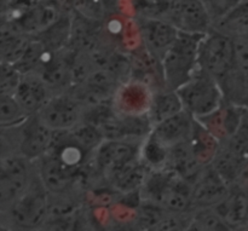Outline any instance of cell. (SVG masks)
<instances>
[{
  "label": "cell",
  "instance_id": "obj_4",
  "mask_svg": "<svg viewBox=\"0 0 248 231\" xmlns=\"http://www.w3.org/2000/svg\"><path fill=\"white\" fill-rule=\"evenodd\" d=\"M205 34L179 31L173 45L161 60L166 89L177 90L186 84L199 68V52Z\"/></svg>",
  "mask_w": 248,
  "mask_h": 231
},
{
  "label": "cell",
  "instance_id": "obj_14",
  "mask_svg": "<svg viewBox=\"0 0 248 231\" xmlns=\"http://www.w3.org/2000/svg\"><path fill=\"white\" fill-rule=\"evenodd\" d=\"M45 80L39 73L29 72L22 75L15 97L29 114H36L53 96Z\"/></svg>",
  "mask_w": 248,
  "mask_h": 231
},
{
  "label": "cell",
  "instance_id": "obj_13",
  "mask_svg": "<svg viewBox=\"0 0 248 231\" xmlns=\"http://www.w3.org/2000/svg\"><path fill=\"white\" fill-rule=\"evenodd\" d=\"M194 125L195 118L186 110H182L181 113L153 126L150 135L165 147L172 149L176 145L188 142L193 133Z\"/></svg>",
  "mask_w": 248,
  "mask_h": 231
},
{
  "label": "cell",
  "instance_id": "obj_11",
  "mask_svg": "<svg viewBox=\"0 0 248 231\" xmlns=\"http://www.w3.org/2000/svg\"><path fill=\"white\" fill-rule=\"evenodd\" d=\"M247 111L246 107L237 106L225 99L212 113L195 119L223 144L236 132Z\"/></svg>",
  "mask_w": 248,
  "mask_h": 231
},
{
  "label": "cell",
  "instance_id": "obj_6",
  "mask_svg": "<svg viewBox=\"0 0 248 231\" xmlns=\"http://www.w3.org/2000/svg\"><path fill=\"white\" fill-rule=\"evenodd\" d=\"M35 165L21 154L1 156L0 162V211L21 198L35 176Z\"/></svg>",
  "mask_w": 248,
  "mask_h": 231
},
{
  "label": "cell",
  "instance_id": "obj_22",
  "mask_svg": "<svg viewBox=\"0 0 248 231\" xmlns=\"http://www.w3.org/2000/svg\"><path fill=\"white\" fill-rule=\"evenodd\" d=\"M213 28L232 38H244L248 40V0H241L225 16L216 22Z\"/></svg>",
  "mask_w": 248,
  "mask_h": 231
},
{
  "label": "cell",
  "instance_id": "obj_21",
  "mask_svg": "<svg viewBox=\"0 0 248 231\" xmlns=\"http://www.w3.org/2000/svg\"><path fill=\"white\" fill-rule=\"evenodd\" d=\"M182 110H184V108L177 91L162 89L154 92L148 116H149L153 126H155L156 123L181 113Z\"/></svg>",
  "mask_w": 248,
  "mask_h": 231
},
{
  "label": "cell",
  "instance_id": "obj_18",
  "mask_svg": "<svg viewBox=\"0 0 248 231\" xmlns=\"http://www.w3.org/2000/svg\"><path fill=\"white\" fill-rule=\"evenodd\" d=\"M150 171L152 169L140 157L115 172L109 178L108 185L120 196L137 193L143 186Z\"/></svg>",
  "mask_w": 248,
  "mask_h": 231
},
{
  "label": "cell",
  "instance_id": "obj_24",
  "mask_svg": "<svg viewBox=\"0 0 248 231\" xmlns=\"http://www.w3.org/2000/svg\"><path fill=\"white\" fill-rule=\"evenodd\" d=\"M170 152L171 149L165 147L152 135H149L143 140L142 147H140V159L153 171L164 169H167Z\"/></svg>",
  "mask_w": 248,
  "mask_h": 231
},
{
  "label": "cell",
  "instance_id": "obj_12",
  "mask_svg": "<svg viewBox=\"0 0 248 231\" xmlns=\"http://www.w3.org/2000/svg\"><path fill=\"white\" fill-rule=\"evenodd\" d=\"M230 190L232 185L212 165L203 167L193 183V207H216L225 200Z\"/></svg>",
  "mask_w": 248,
  "mask_h": 231
},
{
  "label": "cell",
  "instance_id": "obj_19",
  "mask_svg": "<svg viewBox=\"0 0 248 231\" xmlns=\"http://www.w3.org/2000/svg\"><path fill=\"white\" fill-rule=\"evenodd\" d=\"M167 169L174 171L190 183H194L203 169V166H201L200 162L196 160L188 140L172 148L170 152Z\"/></svg>",
  "mask_w": 248,
  "mask_h": 231
},
{
  "label": "cell",
  "instance_id": "obj_1",
  "mask_svg": "<svg viewBox=\"0 0 248 231\" xmlns=\"http://www.w3.org/2000/svg\"><path fill=\"white\" fill-rule=\"evenodd\" d=\"M48 212L50 193L36 171L26 193L10 207L1 211V228L7 230L41 229L47 219Z\"/></svg>",
  "mask_w": 248,
  "mask_h": 231
},
{
  "label": "cell",
  "instance_id": "obj_26",
  "mask_svg": "<svg viewBox=\"0 0 248 231\" xmlns=\"http://www.w3.org/2000/svg\"><path fill=\"white\" fill-rule=\"evenodd\" d=\"M70 132L75 140L90 153H93L104 140L99 128L86 120L80 121L75 127L70 130Z\"/></svg>",
  "mask_w": 248,
  "mask_h": 231
},
{
  "label": "cell",
  "instance_id": "obj_23",
  "mask_svg": "<svg viewBox=\"0 0 248 231\" xmlns=\"http://www.w3.org/2000/svg\"><path fill=\"white\" fill-rule=\"evenodd\" d=\"M190 216L191 219L189 230H230L216 207H193L190 210Z\"/></svg>",
  "mask_w": 248,
  "mask_h": 231
},
{
  "label": "cell",
  "instance_id": "obj_5",
  "mask_svg": "<svg viewBox=\"0 0 248 231\" xmlns=\"http://www.w3.org/2000/svg\"><path fill=\"white\" fill-rule=\"evenodd\" d=\"M177 93L184 110L196 119L212 113L225 101L219 81L200 67L186 84L177 90Z\"/></svg>",
  "mask_w": 248,
  "mask_h": 231
},
{
  "label": "cell",
  "instance_id": "obj_29",
  "mask_svg": "<svg viewBox=\"0 0 248 231\" xmlns=\"http://www.w3.org/2000/svg\"><path fill=\"white\" fill-rule=\"evenodd\" d=\"M241 0H203L207 11L213 21V26L223 16L228 14L232 7L236 6Z\"/></svg>",
  "mask_w": 248,
  "mask_h": 231
},
{
  "label": "cell",
  "instance_id": "obj_2",
  "mask_svg": "<svg viewBox=\"0 0 248 231\" xmlns=\"http://www.w3.org/2000/svg\"><path fill=\"white\" fill-rule=\"evenodd\" d=\"M142 200L172 212L186 213L193 208V183L170 169L150 171L140 188Z\"/></svg>",
  "mask_w": 248,
  "mask_h": 231
},
{
  "label": "cell",
  "instance_id": "obj_10",
  "mask_svg": "<svg viewBox=\"0 0 248 231\" xmlns=\"http://www.w3.org/2000/svg\"><path fill=\"white\" fill-rule=\"evenodd\" d=\"M153 96L154 91L148 85L128 79L116 89L113 108L121 115H145L150 109Z\"/></svg>",
  "mask_w": 248,
  "mask_h": 231
},
{
  "label": "cell",
  "instance_id": "obj_3",
  "mask_svg": "<svg viewBox=\"0 0 248 231\" xmlns=\"http://www.w3.org/2000/svg\"><path fill=\"white\" fill-rule=\"evenodd\" d=\"M53 131L45 125L38 114H31L22 123L1 127V156L21 154L31 161H36L48 152Z\"/></svg>",
  "mask_w": 248,
  "mask_h": 231
},
{
  "label": "cell",
  "instance_id": "obj_20",
  "mask_svg": "<svg viewBox=\"0 0 248 231\" xmlns=\"http://www.w3.org/2000/svg\"><path fill=\"white\" fill-rule=\"evenodd\" d=\"M189 144H190L196 160L203 167L213 164L220 149L219 140L212 133L208 132L196 119L193 133L189 138Z\"/></svg>",
  "mask_w": 248,
  "mask_h": 231
},
{
  "label": "cell",
  "instance_id": "obj_7",
  "mask_svg": "<svg viewBox=\"0 0 248 231\" xmlns=\"http://www.w3.org/2000/svg\"><path fill=\"white\" fill-rule=\"evenodd\" d=\"M234 65V39L212 28L205 34L199 52V67L222 81Z\"/></svg>",
  "mask_w": 248,
  "mask_h": 231
},
{
  "label": "cell",
  "instance_id": "obj_17",
  "mask_svg": "<svg viewBox=\"0 0 248 231\" xmlns=\"http://www.w3.org/2000/svg\"><path fill=\"white\" fill-rule=\"evenodd\" d=\"M31 36L24 33L21 27L15 22H1L0 29V57L1 62L15 63L18 62L26 52Z\"/></svg>",
  "mask_w": 248,
  "mask_h": 231
},
{
  "label": "cell",
  "instance_id": "obj_15",
  "mask_svg": "<svg viewBox=\"0 0 248 231\" xmlns=\"http://www.w3.org/2000/svg\"><path fill=\"white\" fill-rule=\"evenodd\" d=\"M172 23L179 31L206 34L213 28V21L203 0H182Z\"/></svg>",
  "mask_w": 248,
  "mask_h": 231
},
{
  "label": "cell",
  "instance_id": "obj_27",
  "mask_svg": "<svg viewBox=\"0 0 248 231\" xmlns=\"http://www.w3.org/2000/svg\"><path fill=\"white\" fill-rule=\"evenodd\" d=\"M74 12L92 19L102 22L109 16L103 0H73Z\"/></svg>",
  "mask_w": 248,
  "mask_h": 231
},
{
  "label": "cell",
  "instance_id": "obj_8",
  "mask_svg": "<svg viewBox=\"0 0 248 231\" xmlns=\"http://www.w3.org/2000/svg\"><path fill=\"white\" fill-rule=\"evenodd\" d=\"M36 114L52 131H69L84 120V106L72 91L60 92Z\"/></svg>",
  "mask_w": 248,
  "mask_h": 231
},
{
  "label": "cell",
  "instance_id": "obj_16",
  "mask_svg": "<svg viewBox=\"0 0 248 231\" xmlns=\"http://www.w3.org/2000/svg\"><path fill=\"white\" fill-rule=\"evenodd\" d=\"M223 219L232 229H244L248 227V189L234 184L224 201L216 206Z\"/></svg>",
  "mask_w": 248,
  "mask_h": 231
},
{
  "label": "cell",
  "instance_id": "obj_25",
  "mask_svg": "<svg viewBox=\"0 0 248 231\" xmlns=\"http://www.w3.org/2000/svg\"><path fill=\"white\" fill-rule=\"evenodd\" d=\"M29 114L21 106L15 94L0 93V126L12 127L23 123L29 118Z\"/></svg>",
  "mask_w": 248,
  "mask_h": 231
},
{
  "label": "cell",
  "instance_id": "obj_9",
  "mask_svg": "<svg viewBox=\"0 0 248 231\" xmlns=\"http://www.w3.org/2000/svg\"><path fill=\"white\" fill-rule=\"evenodd\" d=\"M140 28L142 43L150 52L162 60L165 53L173 45L179 29L171 22L159 17L133 16Z\"/></svg>",
  "mask_w": 248,
  "mask_h": 231
},
{
  "label": "cell",
  "instance_id": "obj_28",
  "mask_svg": "<svg viewBox=\"0 0 248 231\" xmlns=\"http://www.w3.org/2000/svg\"><path fill=\"white\" fill-rule=\"evenodd\" d=\"M22 73L11 63L1 62L0 70V93L15 94L22 79Z\"/></svg>",
  "mask_w": 248,
  "mask_h": 231
}]
</instances>
